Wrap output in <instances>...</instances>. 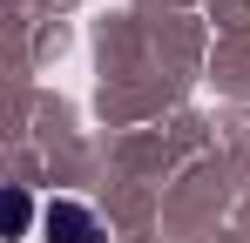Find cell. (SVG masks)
Returning <instances> with one entry per match:
<instances>
[{
	"label": "cell",
	"mask_w": 250,
	"mask_h": 243,
	"mask_svg": "<svg viewBox=\"0 0 250 243\" xmlns=\"http://www.w3.org/2000/svg\"><path fill=\"white\" fill-rule=\"evenodd\" d=\"M41 230H47V243H95V237H102L95 209H82V202H68V196H54L41 209Z\"/></svg>",
	"instance_id": "obj_1"
},
{
	"label": "cell",
	"mask_w": 250,
	"mask_h": 243,
	"mask_svg": "<svg viewBox=\"0 0 250 243\" xmlns=\"http://www.w3.org/2000/svg\"><path fill=\"white\" fill-rule=\"evenodd\" d=\"M27 223H34V202H27V189H7V237H27Z\"/></svg>",
	"instance_id": "obj_2"
}]
</instances>
